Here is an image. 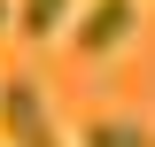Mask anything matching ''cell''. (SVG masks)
Instances as JSON below:
<instances>
[{
	"label": "cell",
	"instance_id": "cell-1",
	"mask_svg": "<svg viewBox=\"0 0 155 147\" xmlns=\"http://www.w3.org/2000/svg\"><path fill=\"white\" fill-rule=\"evenodd\" d=\"M0 132H8V147H62L54 116H47V93L31 77H8L0 85Z\"/></svg>",
	"mask_w": 155,
	"mask_h": 147
},
{
	"label": "cell",
	"instance_id": "cell-2",
	"mask_svg": "<svg viewBox=\"0 0 155 147\" xmlns=\"http://www.w3.org/2000/svg\"><path fill=\"white\" fill-rule=\"evenodd\" d=\"M140 23V0H78V54H116Z\"/></svg>",
	"mask_w": 155,
	"mask_h": 147
},
{
	"label": "cell",
	"instance_id": "cell-3",
	"mask_svg": "<svg viewBox=\"0 0 155 147\" xmlns=\"http://www.w3.org/2000/svg\"><path fill=\"white\" fill-rule=\"evenodd\" d=\"M8 16L23 23V39H54L62 23L78 16V0H23V8H8Z\"/></svg>",
	"mask_w": 155,
	"mask_h": 147
},
{
	"label": "cell",
	"instance_id": "cell-4",
	"mask_svg": "<svg viewBox=\"0 0 155 147\" xmlns=\"http://www.w3.org/2000/svg\"><path fill=\"white\" fill-rule=\"evenodd\" d=\"M85 147H155V132L124 124V116H101V124H85Z\"/></svg>",
	"mask_w": 155,
	"mask_h": 147
},
{
	"label": "cell",
	"instance_id": "cell-5",
	"mask_svg": "<svg viewBox=\"0 0 155 147\" xmlns=\"http://www.w3.org/2000/svg\"><path fill=\"white\" fill-rule=\"evenodd\" d=\"M0 23H8V0H0Z\"/></svg>",
	"mask_w": 155,
	"mask_h": 147
}]
</instances>
